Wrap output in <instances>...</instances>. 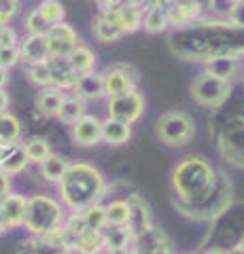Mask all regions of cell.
<instances>
[{
	"label": "cell",
	"mask_w": 244,
	"mask_h": 254,
	"mask_svg": "<svg viewBox=\"0 0 244 254\" xmlns=\"http://www.w3.org/2000/svg\"><path fill=\"white\" fill-rule=\"evenodd\" d=\"M102 78H104L106 98H115V95L130 93L134 89H138V72L130 64H113V66L104 68Z\"/></svg>",
	"instance_id": "9c48e42d"
},
{
	"label": "cell",
	"mask_w": 244,
	"mask_h": 254,
	"mask_svg": "<svg viewBox=\"0 0 244 254\" xmlns=\"http://www.w3.org/2000/svg\"><path fill=\"white\" fill-rule=\"evenodd\" d=\"M217 150L223 161L244 170V117H232L223 123L217 136Z\"/></svg>",
	"instance_id": "52a82bcc"
},
{
	"label": "cell",
	"mask_w": 244,
	"mask_h": 254,
	"mask_svg": "<svg viewBox=\"0 0 244 254\" xmlns=\"http://www.w3.org/2000/svg\"><path fill=\"white\" fill-rule=\"evenodd\" d=\"M227 254H244V240H240L238 244H234Z\"/></svg>",
	"instance_id": "bcb514c9"
},
{
	"label": "cell",
	"mask_w": 244,
	"mask_h": 254,
	"mask_svg": "<svg viewBox=\"0 0 244 254\" xmlns=\"http://www.w3.org/2000/svg\"><path fill=\"white\" fill-rule=\"evenodd\" d=\"M128 203H130V225L128 227H130L132 235L138 237L155 225L153 222V210L140 193L128 195Z\"/></svg>",
	"instance_id": "7c38bea8"
},
{
	"label": "cell",
	"mask_w": 244,
	"mask_h": 254,
	"mask_svg": "<svg viewBox=\"0 0 244 254\" xmlns=\"http://www.w3.org/2000/svg\"><path fill=\"white\" fill-rule=\"evenodd\" d=\"M64 231L68 233V237H70V242H75L77 237H81L85 231H89L87 229V225H85V220H83V216L79 212H70L68 216L64 218Z\"/></svg>",
	"instance_id": "f35d334b"
},
{
	"label": "cell",
	"mask_w": 244,
	"mask_h": 254,
	"mask_svg": "<svg viewBox=\"0 0 244 254\" xmlns=\"http://www.w3.org/2000/svg\"><path fill=\"white\" fill-rule=\"evenodd\" d=\"M91 34L98 43H117L123 36V32L117 26L115 13H108V15H96V17H93Z\"/></svg>",
	"instance_id": "7402d4cb"
},
{
	"label": "cell",
	"mask_w": 244,
	"mask_h": 254,
	"mask_svg": "<svg viewBox=\"0 0 244 254\" xmlns=\"http://www.w3.org/2000/svg\"><path fill=\"white\" fill-rule=\"evenodd\" d=\"M73 91H75V98H79L81 102H96V100L106 98L102 72H96V70H93V72L81 74Z\"/></svg>",
	"instance_id": "ac0fdd59"
},
{
	"label": "cell",
	"mask_w": 244,
	"mask_h": 254,
	"mask_svg": "<svg viewBox=\"0 0 244 254\" xmlns=\"http://www.w3.org/2000/svg\"><path fill=\"white\" fill-rule=\"evenodd\" d=\"M9 193H13V178L0 172V201H2Z\"/></svg>",
	"instance_id": "ee69618b"
},
{
	"label": "cell",
	"mask_w": 244,
	"mask_h": 254,
	"mask_svg": "<svg viewBox=\"0 0 244 254\" xmlns=\"http://www.w3.org/2000/svg\"><path fill=\"white\" fill-rule=\"evenodd\" d=\"M202 2H163L166 9V19H168V28H178V30H187L191 28V23L202 15Z\"/></svg>",
	"instance_id": "4fadbf2b"
},
{
	"label": "cell",
	"mask_w": 244,
	"mask_h": 254,
	"mask_svg": "<svg viewBox=\"0 0 244 254\" xmlns=\"http://www.w3.org/2000/svg\"><path fill=\"white\" fill-rule=\"evenodd\" d=\"M227 23L232 28L244 30V0H238V2H230V9H227Z\"/></svg>",
	"instance_id": "ab89813d"
},
{
	"label": "cell",
	"mask_w": 244,
	"mask_h": 254,
	"mask_svg": "<svg viewBox=\"0 0 244 254\" xmlns=\"http://www.w3.org/2000/svg\"><path fill=\"white\" fill-rule=\"evenodd\" d=\"M185 254H193V252H185Z\"/></svg>",
	"instance_id": "f5cc1de1"
},
{
	"label": "cell",
	"mask_w": 244,
	"mask_h": 254,
	"mask_svg": "<svg viewBox=\"0 0 244 254\" xmlns=\"http://www.w3.org/2000/svg\"><path fill=\"white\" fill-rule=\"evenodd\" d=\"M85 220L89 231H102L106 227V212H104V205L102 203H96V205H89L85 208L83 212H79Z\"/></svg>",
	"instance_id": "8d00e7d4"
},
{
	"label": "cell",
	"mask_w": 244,
	"mask_h": 254,
	"mask_svg": "<svg viewBox=\"0 0 244 254\" xmlns=\"http://www.w3.org/2000/svg\"><path fill=\"white\" fill-rule=\"evenodd\" d=\"M106 254H136V252H134V246H132V248H125V250H113V252H106Z\"/></svg>",
	"instance_id": "c3c4849f"
},
{
	"label": "cell",
	"mask_w": 244,
	"mask_h": 254,
	"mask_svg": "<svg viewBox=\"0 0 244 254\" xmlns=\"http://www.w3.org/2000/svg\"><path fill=\"white\" fill-rule=\"evenodd\" d=\"M106 193L108 185L104 174L87 161H73L58 185L60 203L70 212H83L89 205L100 203Z\"/></svg>",
	"instance_id": "7a4b0ae2"
},
{
	"label": "cell",
	"mask_w": 244,
	"mask_h": 254,
	"mask_svg": "<svg viewBox=\"0 0 244 254\" xmlns=\"http://www.w3.org/2000/svg\"><path fill=\"white\" fill-rule=\"evenodd\" d=\"M195 133H198L195 119L185 110H168L155 121V138L170 148L191 144Z\"/></svg>",
	"instance_id": "5b68a950"
},
{
	"label": "cell",
	"mask_w": 244,
	"mask_h": 254,
	"mask_svg": "<svg viewBox=\"0 0 244 254\" xmlns=\"http://www.w3.org/2000/svg\"><path fill=\"white\" fill-rule=\"evenodd\" d=\"M21 136H23V125L19 117L9 113V110L0 115V146L19 144Z\"/></svg>",
	"instance_id": "d4e9b609"
},
{
	"label": "cell",
	"mask_w": 244,
	"mask_h": 254,
	"mask_svg": "<svg viewBox=\"0 0 244 254\" xmlns=\"http://www.w3.org/2000/svg\"><path fill=\"white\" fill-rule=\"evenodd\" d=\"M100 233H102V244H104V252L125 250L134 246V235L130 227H104Z\"/></svg>",
	"instance_id": "603a6c76"
},
{
	"label": "cell",
	"mask_w": 244,
	"mask_h": 254,
	"mask_svg": "<svg viewBox=\"0 0 244 254\" xmlns=\"http://www.w3.org/2000/svg\"><path fill=\"white\" fill-rule=\"evenodd\" d=\"M145 108H147V100L138 89L108 98L106 102L108 119H115V121H121L125 125H134L136 121H140L145 115Z\"/></svg>",
	"instance_id": "ba28073f"
},
{
	"label": "cell",
	"mask_w": 244,
	"mask_h": 254,
	"mask_svg": "<svg viewBox=\"0 0 244 254\" xmlns=\"http://www.w3.org/2000/svg\"><path fill=\"white\" fill-rule=\"evenodd\" d=\"M19 45V36L11 26H2L0 28V49H9V47H17Z\"/></svg>",
	"instance_id": "7bdbcfd3"
},
{
	"label": "cell",
	"mask_w": 244,
	"mask_h": 254,
	"mask_svg": "<svg viewBox=\"0 0 244 254\" xmlns=\"http://www.w3.org/2000/svg\"><path fill=\"white\" fill-rule=\"evenodd\" d=\"M15 254H73L66 248H60V246H53L49 242H45L43 237H32L28 240H21L15 248Z\"/></svg>",
	"instance_id": "f1b7e54d"
},
{
	"label": "cell",
	"mask_w": 244,
	"mask_h": 254,
	"mask_svg": "<svg viewBox=\"0 0 244 254\" xmlns=\"http://www.w3.org/2000/svg\"><path fill=\"white\" fill-rule=\"evenodd\" d=\"M204 254H227V250H223V248H208Z\"/></svg>",
	"instance_id": "681fc988"
},
{
	"label": "cell",
	"mask_w": 244,
	"mask_h": 254,
	"mask_svg": "<svg viewBox=\"0 0 244 254\" xmlns=\"http://www.w3.org/2000/svg\"><path fill=\"white\" fill-rule=\"evenodd\" d=\"M64 218H66V208L56 197L43 193L28 197L23 227L32 237H45L47 233L56 231V229L64 225Z\"/></svg>",
	"instance_id": "277c9868"
},
{
	"label": "cell",
	"mask_w": 244,
	"mask_h": 254,
	"mask_svg": "<svg viewBox=\"0 0 244 254\" xmlns=\"http://www.w3.org/2000/svg\"><path fill=\"white\" fill-rule=\"evenodd\" d=\"M2 26H6V23H4V19H2V17H0V28H2Z\"/></svg>",
	"instance_id": "816d5d0a"
},
{
	"label": "cell",
	"mask_w": 244,
	"mask_h": 254,
	"mask_svg": "<svg viewBox=\"0 0 244 254\" xmlns=\"http://www.w3.org/2000/svg\"><path fill=\"white\" fill-rule=\"evenodd\" d=\"M143 28L149 34H160V32L168 30L163 2H149V9L145 11V17H143Z\"/></svg>",
	"instance_id": "f546056e"
},
{
	"label": "cell",
	"mask_w": 244,
	"mask_h": 254,
	"mask_svg": "<svg viewBox=\"0 0 244 254\" xmlns=\"http://www.w3.org/2000/svg\"><path fill=\"white\" fill-rule=\"evenodd\" d=\"M28 157L23 153L21 142L19 144H9V146H0V172L6 176H17L28 168Z\"/></svg>",
	"instance_id": "d6986e66"
},
{
	"label": "cell",
	"mask_w": 244,
	"mask_h": 254,
	"mask_svg": "<svg viewBox=\"0 0 244 254\" xmlns=\"http://www.w3.org/2000/svg\"><path fill=\"white\" fill-rule=\"evenodd\" d=\"M17 49H19V55H21V62L26 64V66H30V64H43V62L51 60L45 36H30V34H26L19 41Z\"/></svg>",
	"instance_id": "e0dca14e"
},
{
	"label": "cell",
	"mask_w": 244,
	"mask_h": 254,
	"mask_svg": "<svg viewBox=\"0 0 244 254\" xmlns=\"http://www.w3.org/2000/svg\"><path fill=\"white\" fill-rule=\"evenodd\" d=\"M66 93L56 89V87H45V89H38L36 93V110L38 115L43 117H56L58 110L64 102Z\"/></svg>",
	"instance_id": "cb8c5ba5"
},
{
	"label": "cell",
	"mask_w": 244,
	"mask_h": 254,
	"mask_svg": "<svg viewBox=\"0 0 244 254\" xmlns=\"http://www.w3.org/2000/svg\"><path fill=\"white\" fill-rule=\"evenodd\" d=\"M68 165H70V161L66 157L53 153V155L47 157L41 165H38V170H41V176L49 182V185H60V180L64 178Z\"/></svg>",
	"instance_id": "4316f807"
},
{
	"label": "cell",
	"mask_w": 244,
	"mask_h": 254,
	"mask_svg": "<svg viewBox=\"0 0 244 254\" xmlns=\"http://www.w3.org/2000/svg\"><path fill=\"white\" fill-rule=\"evenodd\" d=\"M70 136L79 146H93L102 140V121L96 115H85L70 125Z\"/></svg>",
	"instance_id": "9a60e30c"
},
{
	"label": "cell",
	"mask_w": 244,
	"mask_h": 254,
	"mask_svg": "<svg viewBox=\"0 0 244 254\" xmlns=\"http://www.w3.org/2000/svg\"><path fill=\"white\" fill-rule=\"evenodd\" d=\"M6 233V229H4V225H2V220H0V235H4Z\"/></svg>",
	"instance_id": "f907efd6"
},
{
	"label": "cell",
	"mask_w": 244,
	"mask_h": 254,
	"mask_svg": "<svg viewBox=\"0 0 244 254\" xmlns=\"http://www.w3.org/2000/svg\"><path fill=\"white\" fill-rule=\"evenodd\" d=\"M21 146H23V153L28 157V163L41 165L47 157L53 155L49 140L43 138V136H30L26 140H21Z\"/></svg>",
	"instance_id": "83f0119b"
},
{
	"label": "cell",
	"mask_w": 244,
	"mask_h": 254,
	"mask_svg": "<svg viewBox=\"0 0 244 254\" xmlns=\"http://www.w3.org/2000/svg\"><path fill=\"white\" fill-rule=\"evenodd\" d=\"M132 138V125H125L115 119H104L102 121V142L111 146H121Z\"/></svg>",
	"instance_id": "484cf974"
},
{
	"label": "cell",
	"mask_w": 244,
	"mask_h": 254,
	"mask_svg": "<svg viewBox=\"0 0 244 254\" xmlns=\"http://www.w3.org/2000/svg\"><path fill=\"white\" fill-rule=\"evenodd\" d=\"M23 72H26L28 81L36 85L38 89H45V87H51V72H49V64H30V66H23Z\"/></svg>",
	"instance_id": "e575fe53"
},
{
	"label": "cell",
	"mask_w": 244,
	"mask_h": 254,
	"mask_svg": "<svg viewBox=\"0 0 244 254\" xmlns=\"http://www.w3.org/2000/svg\"><path fill=\"white\" fill-rule=\"evenodd\" d=\"M9 104H11L9 93H6V89H0V115L9 110Z\"/></svg>",
	"instance_id": "f6af8a7d"
},
{
	"label": "cell",
	"mask_w": 244,
	"mask_h": 254,
	"mask_svg": "<svg viewBox=\"0 0 244 254\" xmlns=\"http://www.w3.org/2000/svg\"><path fill=\"white\" fill-rule=\"evenodd\" d=\"M47 38V47H49V55L51 58H60V60H68L77 47H81V38H79L77 30L70 26L68 21H62L51 26L49 32L45 34Z\"/></svg>",
	"instance_id": "30bf717a"
},
{
	"label": "cell",
	"mask_w": 244,
	"mask_h": 254,
	"mask_svg": "<svg viewBox=\"0 0 244 254\" xmlns=\"http://www.w3.org/2000/svg\"><path fill=\"white\" fill-rule=\"evenodd\" d=\"M49 72H51V87H56L60 91H73L75 85L79 81V74L70 68L68 60H60V58H51L49 62Z\"/></svg>",
	"instance_id": "ffe728a7"
},
{
	"label": "cell",
	"mask_w": 244,
	"mask_h": 254,
	"mask_svg": "<svg viewBox=\"0 0 244 254\" xmlns=\"http://www.w3.org/2000/svg\"><path fill=\"white\" fill-rule=\"evenodd\" d=\"M26 203L28 197L21 193H9L0 201V220L6 231L23 227V218H26Z\"/></svg>",
	"instance_id": "5bb4252c"
},
{
	"label": "cell",
	"mask_w": 244,
	"mask_h": 254,
	"mask_svg": "<svg viewBox=\"0 0 244 254\" xmlns=\"http://www.w3.org/2000/svg\"><path fill=\"white\" fill-rule=\"evenodd\" d=\"M21 62V55L17 47H9V49H0V68L11 70Z\"/></svg>",
	"instance_id": "60d3db41"
},
{
	"label": "cell",
	"mask_w": 244,
	"mask_h": 254,
	"mask_svg": "<svg viewBox=\"0 0 244 254\" xmlns=\"http://www.w3.org/2000/svg\"><path fill=\"white\" fill-rule=\"evenodd\" d=\"M6 83H9V70H2V68H0V89H4Z\"/></svg>",
	"instance_id": "7dc6e473"
},
{
	"label": "cell",
	"mask_w": 244,
	"mask_h": 254,
	"mask_svg": "<svg viewBox=\"0 0 244 254\" xmlns=\"http://www.w3.org/2000/svg\"><path fill=\"white\" fill-rule=\"evenodd\" d=\"M232 91H234V83L221 81V78L212 76L208 72L195 74L191 85H189L191 100L202 108H210V110L221 108L232 98Z\"/></svg>",
	"instance_id": "8992f818"
},
{
	"label": "cell",
	"mask_w": 244,
	"mask_h": 254,
	"mask_svg": "<svg viewBox=\"0 0 244 254\" xmlns=\"http://www.w3.org/2000/svg\"><path fill=\"white\" fill-rule=\"evenodd\" d=\"M49 23H47L41 13H38L36 9H30L26 13V17H23V30H26V34L30 36H45L47 32H49Z\"/></svg>",
	"instance_id": "74e56055"
},
{
	"label": "cell",
	"mask_w": 244,
	"mask_h": 254,
	"mask_svg": "<svg viewBox=\"0 0 244 254\" xmlns=\"http://www.w3.org/2000/svg\"><path fill=\"white\" fill-rule=\"evenodd\" d=\"M134 252L136 254H176L174 242L160 225H153L143 235L134 237Z\"/></svg>",
	"instance_id": "8fae6325"
},
{
	"label": "cell",
	"mask_w": 244,
	"mask_h": 254,
	"mask_svg": "<svg viewBox=\"0 0 244 254\" xmlns=\"http://www.w3.org/2000/svg\"><path fill=\"white\" fill-rule=\"evenodd\" d=\"M87 115V106H85V102H81L79 98H75V95H66L64 102H62V106L58 110L56 119H60L62 123L66 125H75L79 119Z\"/></svg>",
	"instance_id": "1f68e13d"
},
{
	"label": "cell",
	"mask_w": 244,
	"mask_h": 254,
	"mask_svg": "<svg viewBox=\"0 0 244 254\" xmlns=\"http://www.w3.org/2000/svg\"><path fill=\"white\" fill-rule=\"evenodd\" d=\"M19 9H21V2H17V0H0V17L4 19L6 26L19 13Z\"/></svg>",
	"instance_id": "b9f144b4"
},
{
	"label": "cell",
	"mask_w": 244,
	"mask_h": 254,
	"mask_svg": "<svg viewBox=\"0 0 244 254\" xmlns=\"http://www.w3.org/2000/svg\"><path fill=\"white\" fill-rule=\"evenodd\" d=\"M217 178L219 170L204 155H185L170 174L172 199L187 205L200 203L215 190Z\"/></svg>",
	"instance_id": "6da1fadb"
},
{
	"label": "cell",
	"mask_w": 244,
	"mask_h": 254,
	"mask_svg": "<svg viewBox=\"0 0 244 254\" xmlns=\"http://www.w3.org/2000/svg\"><path fill=\"white\" fill-rule=\"evenodd\" d=\"M96 62H98L96 60V53H93V49H89L87 45L77 47V49L70 53V58H68L70 68H73L79 76L87 74V72H93V68H96Z\"/></svg>",
	"instance_id": "4dcf8cb0"
},
{
	"label": "cell",
	"mask_w": 244,
	"mask_h": 254,
	"mask_svg": "<svg viewBox=\"0 0 244 254\" xmlns=\"http://www.w3.org/2000/svg\"><path fill=\"white\" fill-rule=\"evenodd\" d=\"M145 2H123L119 0V6L115 11L117 26L123 34H132L143 28V17H145Z\"/></svg>",
	"instance_id": "2e32d148"
},
{
	"label": "cell",
	"mask_w": 244,
	"mask_h": 254,
	"mask_svg": "<svg viewBox=\"0 0 244 254\" xmlns=\"http://www.w3.org/2000/svg\"><path fill=\"white\" fill-rule=\"evenodd\" d=\"M240 58L242 55H221V58H212L208 62H204L206 64L204 72L221 78V81L232 83L240 72Z\"/></svg>",
	"instance_id": "44dd1931"
},
{
	"label": "cell",
	"mask_w": 244,
	"mask_h": 254,
	"mask_svg": "<svg viewBox=\"0 0 244 254\" xmlns=\"http://www.w3.org/2000/svg\"><path fill=\"white\" fill-rule=\"evenodd\" d=\"M73 252L77 254H100L104 252V244H102L100 231H85L81 237L73 242Z\"/></svg>",
	"instance_id": "836d02e7"
},
{
	"label": "cell",
	"mask_w": 244,
	"mask_h": 254,
	"mask_svg": "<svg viewBox=\"0 0 244 254\" xmlns=\"http://www.w3.org/2000/svg\"><path fill=\"white\" fill-rule=\"evenodd\" d=\"M36 11L41 13V17L49 23V26H56V23H62L66 17V9L64 4L58 2V0H45L36 6Z\"/></svg>",
	"instance_id": "d590c367"
},
{
	"label": "cell",
	"mask_w": 244,
	"mask_h": 254,
	"mask_svg": "<svg viewBox=\"0 0 244 254\" xmlns=\"http://www.w3.org/2000/svg\"><path fill=\"white\" fill-rule=\"evenodd\" d=\"M232 203H234V185H232V180L227 178L225 172H219L217 187L204 201L187 205V203L172 199V205H174V210L178 214H183L189 220H198V222H212V220L221 218L223 214L232 208Z\"/></svg>",
	"instance_id": "3957f363"
},
{
	"label": "cell",
	"mask_w": 244,
	"mask_h": 254,
	"mask_svg": "<svg viewBox=\"0 0 244 254\" xmlns=\"http://www.w3.org/2000/svg\"><path fill=\"white\" fill-rule=\"evenodd\" d=\"M106 227H128L130 225V203L128 199H113L104 205Z\"/></svg>",
	"instance_id": "d6a6232c"
}]
</instances>
